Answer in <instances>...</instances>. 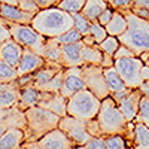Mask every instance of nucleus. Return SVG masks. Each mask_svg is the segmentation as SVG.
Instances as JSON below:
<instances>
[{"label":"nucleus","mask_w":149,"mask_h":149,"mask_svg":"<svg viewBox=\"0 0 149 149\" xmlns=\"http://www.w3.org/2000/svg\"><path fill=\"white\" fill-rule=\"evenodd\" d=\"M84 88H86V85H85V81H84V76H82L81 66L64 67V79H63V84H61L60 94L66 98H69L74 93H78Z\"/></svg>","instance_id":"9b49d317"},{"label":"nucleus","mask_w":149,"mask_h":149,"mask_svg":"<svg viewBox=\"0 0 149 149\" xmlns=\"http://www.w3.org/2000/svg\"><path fill=\"white\" fill-rule=\"evenodd\" d=\"M26 115V128H24V143L36 142L42 136L58 127L60 118L57 113L42 106H31L24 110Z\"/></svg>","instance_id":"7ed1b4c3"},{"label":"nucleus","mask_w":149,"mask_h":149,"mask_svg":"<svg viewBox=\"0 0 149 149\" xmlns=\"http://www.w3.org/2000/svg\"><path fill=\"white\" fill-rule=\"evenodd\" d=\"M100 106H102L100 98L94 93H91L88 88H84L67 98V115L82 121L94 119L97 118Z\"/></svg>","instance_id":"39448f33"},{"label":"nucleus","mask_w":149,"mask_h":149,"mask_svg":"<svg viewBox=\"0 0 149 149\" xmlns=\"http://www.w3.org/2000/svg\"><path fill=\"white\" fill-rule=\"evenodd\" d=\"M133 146L136 149H149V127L136 121L133 131Z\"/></svg>","instance_id":"5701e85b"},{"label":"nucleus","mask_w":149,"mask_h":149,"mask_svg":"<svg viewBox=\"0 0 149 149\" xmlns=\"http://www.w3.org/2000/svg\"><path fill=\"white\" fill-rule=\"evenodd\" d=\"M73 149H79V146H74V148H73Z\"/></svg>","instance_id":"5fc2aeb1"},{"label":"nucleus","mask_w":149,"mask_h":149,"mask_svg":"<svg viewBox=\"0 0 149 149\" xmlns=\"http://www.w3.org/2000/svg\"><path fill=\"white\" fill-rule=\"evenodd\" d=\"M0 17L5 21L18 22V24H31V19L34 17V12L24 10L19 6H10V5H2Z\"/></svg>","instance_id":"a211bd4d"},{"label":"nucleus","mask_w":149,"mask_h":149,"mask_svg":"<svg viewBox=\"0 0 149 149\" xmlns=\"http://www.w3.org/2000/svg\"><path fill=\"white\" fill-rule=\"evenodd\" d=\"M30 26L46 39H55L73 29V17L58 6H51L36 12Z\"/></svg>","instance_id":"f257e3e1"},{"label":"nucleus","mask_w":149,"mask_h":149,"mask_svg":"<svg viewBox=\"0 0 149 149\" xmlns=\"http://www.w3.org/2000/svg\"><path fill=\"white\" fill-rule=\"evenodd\" d=\"M24 52V46H21L17 40H14L12 37L6 39L2 45H0V60L6 61L8 64H10L12 67H18L21 57Z\"/></svg>","instance_id":"dca6fc26"},{"label":"nucleus","mask_w":149,"mask_h":149,"mask_svg":"<svg viewBox=\"0 0 149 149\" xmlns=\"http://www.w3.org/2000/svg\"><path fill=\"white\" fill-rule=\"evenodd\" d=\"M42 57L48 61H55L60 63L63 61V54H61V43L57 42V39H46V45L43 49Z\"/></svg>","instance_id":"a878e982"},{"label":"nucleus","mask_w":149,"mask_h":149,"mask_svg":"<svg viewBox=\"0 0 149 149\" xmlns=\"http://www.w3.org/2000/svg\"><path fill=\"white\" fill-rule=\"evenodd\" d=\"M36 5L39 6V9H45V8H51V6H57L61 0H34Z\"/></svg>","instance_id":"c03bdc74"},{"label":"nucleus","mask_w":149,"mask_h":149,"mask_svg":"<svg viewBox=\"0 0 149 149\" xmlns=\"http://www.w3.org/2000/svg\"><path fill=\"white\" fill-rule=\"evenodd\" d=\"M97 121H98V125H100L103 136L122 134V136H125V139L133 142V131H134L136 121L128 122L125 116L122 115L118 103L110 95L102 100L100 110L97 113Z\"/></svg>","instance_id":"f03ea898"},{"label":"nucleus","mask_w":149,"mask_h":149,"mask_svg":"<svg viewBox=\"0 0 149 149\" xmlns=\"http://www.w3.org/2000/svg\"><path fill=\"white\" fill-rule=\"evenodd\" d=\"M2 5H10V6H18V0H0Z\"/></svg>","instance_id":"603ef678"},{"label":"nucleus","mask_w":149,"mask_h":149,"mask_svg":"<svg viewBox=\"0 0 149 149\" xmlns=\"http://www.w3.org/2000/svg\"><path fill=\"white\" fill-rule=\"evenodd\" d=\"M82 76L85 81V85L91 93H94L100 100L109 97L110 91L107 88V84L104 79V73L103 67L97 66V64H82Z\"/></svg>","instance_id":"6e6552de"},{"label":"nucleus","mask_w":149,"mask_h":149,"mask_svg":"<svg viewBox=\"0 0 149 149\" xmlns=\"http://www.w3.org/2000/svg\"><path fill=\"white\" fill-rule=\"evenodd\" d=\"M107 3L115 10H127L131 8L133 0H107Z\"/></svg>","instance_id":"e433bc0d"},{"label":"nucleus","mask_w":149,"mask_h":149,"mask_svg":"<svg viewBox=\"0 0 149 149\" xmlns=\"http://www.w3.org/2000/svg\"><path fill=\"white\" fill-rule=\"evenodd\" d=\"M81 57H82L84 64H97V66H100L102 58H103V52H102V49L98 48V43L97 45H82Z\"/></svg>","instance_id":"393cba45"},{"label":"nucleus","mask_w":149,"mask_h":149,"mask_svg":"<svg viewBox=\"0 0 149 149\" xmlns=\"http://www.w3.org/2000/svg\"><path fill=\"white\" fill-rule=\"evenodd\" d=\"M18 6L24 10H29V12H39V6L36 5L34 0H18Z\"/></svg>","instance_id":"58836bf2"},{"label":"nucleus","mask_w":149,"mask_h":149,"mask_svg":"<svg viewBox=\"0 0 149 149\" xmlns=\"http://www.w3.org/2000/svg\"><path fill=\"white\" fill-rule=\"evenodd\" d=\"M0 10H2V2H0Z\"/></svg>","instance_id":"6e6d98bb"},{"label":"nucleus","mask_w":149,"mask_h":149,"mask_svg":"<svg viewBox=\"0 0 149 149\" xmlns=\"http://www.w3.org/2000/svg\"><path fill=\"white\" fill-rule=\"evenodd\" d=\"M119 46H121V42L118 39V36H110V34L106 37L104 40H102L100 43H98V48L102 49V52L110 54V55H113Z\"/></svg>","instance_id":"c756f323"},{"label":"nucleus","mask_w":149,"mask_h":149,"mask_svg":"<svg viewBox=\"0 0 149 149\" xmlns=\"http://www.w3.org/2000/svg\"><path fill=\"white\" fill-rule=\"evenodd\" d=\"M137 90L140 91L142 95H148L149 97V81H142V84L137 86Z\"/></svg>","instance_id":"49530a36"},{"label":"nucleus","mask_w":149,"mask_h":149,"mask_svg":"<svg viewBox=\"0 0 149 149\" xmlns=\"http://www.w3.org/2000/svg\"><path fill=\"white\" fill-rule=\"evenodd\" d=\"M90 34L95 39V42H97V43H100L102 40H104L106 37L109 36V34H107V31H106V27H104V26H102V24L98 22V21H93V22H91Z\"/></svg>","instance_id":"f704fd0d"},{"label":"nucleus","mask_w":149,"mask_h":149,"mask_svg":"<svg viewBox=\"0 0 149 149\" xmlns=\"http://www.w3.org/2000/svg\"><path fill=\"white\" fill-rule=\"evenodd\" d=\"M24 145V130L8 128L0 137V149H18Z\"/></svg>","instance_id":"aec40b11"},{"label":"nucleus","mask_w":149,"mask_h":149,"mask_svg":"<svg viewBox=\"0 0 149 149\" xmlns=\"http://www.w3.org/2000/svg\"><path fill=\"white\" fill-rule=\"evenodd\" d=\"M106 8H109L107 0H86L81 12L90 21H97L98 15H100Z\"/></svg>","instance_id":"b1692460"},{"label":"nucleus","mask_w":149,"mask_h":149,"mask_svg":"<svg viewBox=\"0 0 149 149\" xmlns=\"http://www.w3.org/2000/svg\"><path fill=\"white\" fill-rule=\"evenodd\" d=\"M104 145L106 149H128L133 145V142L125 139V136L122 134H110L104 136Z\"/></svg>","instance_id":"bb28decb"},{"label":"nucleus","mask_w":149,"mask_h":149,"mask_svg":"<svg viewBox=\"0 0 149 149\" xmlns=\"http://www.w3.org/2000/svg\"><path fill=\"white\" fill-rule=\"evenodd\" d=\"M131 6L149 9V0H133V5H131Z\"/></svg>","instance_id":"de8ad7c7"},{"label":"nucleus","mask_w":149,"mask_h":149,"mask_svg":"<svg viewBox=\"0 0 149 149\" xmlns=\"http://www.w3.org/2000/svg\"><path fill=\"white\" fill-rule=\"evenodd\" d=\"M10 37V31H9V27H8V22L0 17V45H2L6 39Z\"/></svg>","instance_id":"a19ab883"},{"label":"nucleus","mask_w":149,"mask_h":149,"mask_svg":"<svg viewBox=\"0 0 149 149\" xmlns=\"http://www.w3.org/2000/svg\"><path fill=\"white\" fill-rule=\"evenodd\" d=\"M130 10L133 12L134 15H137L146 21H149V9H145V8H136V6H131Z\"/></svg>","instance_id":"37998d69"},{"label":"nucleus","mask_w":149,"mask_h":149,"mask_svg":"<svg viewBox=\"0 0 149 149\" xmlns=\"http://www.w3.org/2000/svg\"><path fill=\"white\" fill-rule=\"evenodd\" d=\"M104 27H106L107 34H110V36H119V34H122L124 31H125L127 27H128L127 17L124 15L121 10H115L113 17L110 18V21L106 24Z\"/></svg>","instance_id":"4be33fe9"},{"label":"nucleus","mask_w":149,"mask_h":149,"mask_svg":"<svg viewBox=\"0 0 149 149\" xmlns=\"http://www.w3.org/2000/svg\"><path fill=\"white\" fill-rule=\"evenodd\" d=\"M85 2H86V0H61L57 6L60 9L69 12V14H76V12L82 10Z\"/></svg>","instance_id":"473e14b6"},{"label":"nucleus","mask_w":149,"mask_h":149,"mask_svg":"<svg viewBox=\"0 0 149 149\" xmlns=\"http://www.w3.org/2000/svg\"><path fill=\"white\" fill-rule=\"evenodd\" d=\"M58 128L63 130L76 146L85 145L91 137V134L86 130V121L78 119V118L70 116V115H64L60 118Z\"/></svg>","instance_id":"9d476101"},{"label":"nucleus","mask_w":149,"mask_h":149,"mask_svg":"<svg viewBox=\"0 0 149 149\" xmlns=\"http://www.w3.org/2000/svg\"><path fill=\"white\" fill-rule=\"evenodd\" d=\"M103 73H104V79H106V84H107V88H109L110 94L112 93H119V91H124L125 88H128L125 85V82L122 81L118 70L115 69V66L103 69Z\"/></svg>","instance_id":"412c9836"},{"label":"nucleus","mask_w":149,"mask_h":149,"mask_svg":"<svg viewBox=\"0 0 149 149\" xmlns=\"http://www.w3.org/2000/svg\"><path fill=\"white\" fill-rule=\"evenodd\" d=\"M19 88L21 85L17 81L0 84V109L15 107L19 102Z\"/></svg>","instance_id":"2eb2a0df"},{"label":"nucleus","mask_w":149,"mask_h":149,"mask_svg":"<svg viewBox=\"0 0 149 149\" xmlns=\"http://www.w3.org/2000/svg\"><path fill=\"white\" fill-rule=\"evenodd\" d=\"M113 55H110V54H104L103 52V58H102V67L106 69V67H110V66H113Z\"/></svg>","instance_id":"a18cd8bd"},{"label":"nucleus","mask_w":149,"mask_h":149,"mask_svg":"<svg viewBox=\"0 0 149 149\" xmlns=\"http://www.w3.org/2000/svg\"><path fill=\"white\" fill-rule=\"evenodd\" d=\"M140 76L143 81H149V66L143 64L142 66V70H140Z\"/></svg>","instance_id":"8fccbe9b"},{"label":"nucleus","mask_w":149,"mask_h":149,"mask_svg":"<svg viewBox=\"0 0 149 149\" xmlns=\"http://www.w3.org/2000/svg\"><path fill=\"white\" fill-rule=\"evenodd\" d=\"M22 146L29 149H73L76 145L73 143V140L63 130L57 127L49 133H46L45 136H42L39 140L24 143Z\"/></svg>","instance_id":"1a4fd4ad"},{"label":"nucleus","mask_w":149,"mask_h":149,"mask_svg":"<svg viewBox=\"0 0 149 149\" xmlns=\"http://www.w3.org/2000/svg\"><path fill=\"white\" fill-rule=\"evenodd\" d=\"M113 12H115V9H113V8H110V6H109V8H106V9H104V10L102 12V14L98 15L97 21L100 22L102 26H106V24H107V22L110 21V18L113 17Z\"/></svg>","instance_id":"ea45409f"},{"label":"nucleus","mask_w":149,"mask_h":149,"mask_svg":"<svg viewBox=\"0 0 149 149\" xmlns=\"http://www.w3.org/2000/svg\"><path fill=\"white\" fill-rule=\"evenodd\" d=\"M113 66L121 74L122 81L125 82L128 88H137L142 84V76H140V70L143 66V61L140 57L133 55V57H122V58H113Z\"/></svg>","instance_id":"0eeeda50"},{"label":"nucleus","mask_w":149,"mask_h":149,"mask_svg":"<svg viewBox=\"0 0 149 149\" xmlns=\"http://www.w3.org/2000/svg\"><path fill=\"white\" fill-rule=\"evenodd\" d=\"M45 61H46V60H45L40 54L31 51L30 48H24L21 61H19V64H18V67H17L18 78L34 73L37 69H40V67L45 64Z\"/></svg>","instance_id":"f8f14e48"},{"label":"nucleus","mask_w":149,"mask_h":149,"mask_svg":"<svg viewBox=\"0 0 149 149\" xmlns=\"http://www.w3.org/2000/svg\"><path fill=\"white\" fill-rule=\"evenodd\" d=\"M133 55H136L131 49L128 48V46H125V45H122L121 43V46L116 49V52L113 54V58H122V57H133Z\"/></svg>","instance_id":"79ce46f5"},{"label":"nucleus","mask_w":149,"mask_h":149,"mask_svg":"<svg viewBox=\"0 0 149 149\" xmlns=\"http://www.w3.org/2000/svg\"><path fill=\"white\" fill-rule=\"evenodd\" d=\"M86 130H88V133H90L91 136H103V134H102V130H100V125H98L97 118L86 121Z\"/></svg>","instance_id":"4c0bfd02"},{"label":"nucleus","mask_w":149,"mask_h":149,"mask_svg":"<svg viewBox=\"0 0 149 149\" xmlns=\"http://www.w3.org/2000/svg\"><path fill=\"white\" fill-rule=\"evenodd\" d=\"M82 43H84V45H97L95 39H94L91 34H85V36L82 37Z\"/></svg>","instance_id":"09e8293b"},{"label":"nucleus","mask_w":149,"mask_h":149,"mask_svg":"<svg viewBox=\"0 0 149 149\" xmlns=\"http://www.w3.org/2000/svg\"><path fill=\"white\" fill-rule=\"evenodd\" d=\"M140 98H142V94L137 88L131 90L125 97H122L118 103L122 115L125 116V119L128 122H133L136 121V116H137V110H139V103H140Z\"/></svg>","instance_id":"4468645a"},{"label":"nucleus","mask_w":149,"mask_h":149,"mask_svg":"<svg viewBox=\"0 0 149 149\" xmlns=\"http://www.w3.org/2000/svg\"><path fill=\"white\" fill-rule=\"evenodd\" d=\"M82 33L81 31H78L76 29H70V30H67L64 34H61V36H58V37H55L57 39V42L58 43H61V45H66V43H74V42H79V40H82Z\"/></svg>","instance_id":"72a5a7b5"},{"label":"nucleus","mask_w":149,"mask_h":149,"mask_svg":"<svg viewBox=\"0 0 149 149\" xmlns=\"http://www.w3.org/2000/svg\"><path fill=\"white\" fill-rule=\"evenodd\" d=\"M63 79H64V69L60 70L55 76L48 81L39 91H46V93H60V88H61V84H63Z\"/></svg>","instance_id":"7c9ffc66"},{"label":"nucleus","mask_w":149,"mask_h":149,"mask_svg":"<svg viewBox=\"0 0 149 149\" xmlns=\"http://www.w3.org/2000/svg\"><path fill=\"white\" fill-rule=\"evenodd\" d=\"M37 106H42L48 110H51L58 116L67 115V98L63 97L60 93L40 91V100L37 103Z\"/></svg>","instance_id":"ddd939ff"},{"label":"nucleus","mask_w":149,"mask_h":149,"mask_svg":"<svg viewBox=\"0 0 149 149\" xmlns=\"http://www.w3.org/2000/svg\"><path fill=\"white\" fill-rule=\"evenodd\" d=\"M18 79V72L15 67L8 64L6 61L0 60V84L3 82H12Z\"/></svg>","instance_id":"c85d7f7f"},{"label":"nucleus","mask_w":149,"mask_h":149,"mask_svg":"<svg viewBox=\"0 0 149 149\" xmlns=\"http://www.w3.org/2000/svg\"><path fill=\"white\" fill-rule=\"evenodd\" d=\"M40 100V91L33 85H21L19 88V102L17 104L18 109L27 110L31 106H37Z\"/></svg>","instance_id":"6ab92c4d"},{"label":"nucleus","mask_w":149,"mask_h":149,"mask_svg":"<svg viewBox=\"0 0 149 149\" xmlns=\"http://www.w3.org/2000/svg\"><path fill=\"white\" fill-rule=\"evenodd\" d=\"M79 149H106L104 136H91L85 145L79 146Z\"/></svg>","instance_id":"c9c22d12"},{"label":"nucleus","mask_w":149,"mask_h":149,"mask_svg":"<svg viewBox=\"0 0 149 149\" xmlns=\"http://www.w3.org/2000/svg\"><path fill=\"white\" fill-rule=\"evenodd\" d=\"M8 22V27L10 31V37L17 40L21 46L30 48L31 51L37 54H43V49L46 45V37L42 36L39 31H36L30 24H18V22Z\"/></svg>","instance_id":"423d86ee"},{"label":"nucleus","mask_w":149,"mask_h":149,"mask_svg":"<svg viewBox=\"0 0 149 149\" xmlns=\"http://www.w3.org/2000/svg\"><path fill=\"white\" fill-rule=\"evenodd\" d=\"M136 121L143 122L145 125L149 127V97L148 95H142L140 103H139V110H137V116Z\"/></svg>","instance_id":"2f4dec72"},{"label":"nucleus","mask_w":149,"mask_h":149,"mask_svg":"<svg viewBox=\"0 0 149 149\" xmlns=\"http://www.w3.org/2000/svg\"><path fill=\"white\" fill-rule=\"evenodd\" d=\"M121 12L127 17L128 27L118 36L119 42L128 46L137 57L142 52H149V21L134 15L130 9Z\"/></svg>","instance_id":"20e7f679"},{"label":"nucleus","mask_w":149,"mask_h":149,"mask_svg":"<svg viewBox=\"0 0 149 149\" xmlns=\"http://www.w3.org/2000/svg\"><path fill=\"white\" fill-rule=\"evenodd\" d=\"M8 113H9V109H0V124L5 121V118L8 116Z\"/></svg>","instance_id":"3c124183"},{"label":"nucleus","mask_w":149,"mask_h":149,"mask_svg":"<svg viewBox=\"0 0 149 149\" xmlns=\"http://www.w3.org/2000/svg\"><path fill=\"white\" fill-rule=\"evenodd\" d=\"M82 40L74 42V43H66L61 45V54H63V61L61 64L64 67H78L82 66L84 61L81 57V49H82Z\"/></svg>","instance_id":"f3484780"},{"label":"nucleus","mask_w":149,"mask_h":149,"mask_svg":"<svg viewBox=\"0 0 149 149\" xmlns=\"http://www.w3.org/2000/svg\"><path fill=\"white\" fill-rule=\"evenodd\" d=\"M18 149H29V148H26V146H21V148H18Z\"/></svg>","instance_id":"864d4df0"},{"label":"nucleus","mask_w":149,"mask_h":149,"mask_svg":"<svg viewBox=\"0 0 149 149\" xmlns=\"http://www.w3.org/2000/svg\"><path fill=\"white\" fill-rule=\"evenodd\" d=\"M73 17V27L76 29L78 31L82 33V36L85 34H90V27H91V22L88 18H86L82 12H76V14H72Z\"/></svg>","instance_id":"cd10ccee"}]
</instances>
